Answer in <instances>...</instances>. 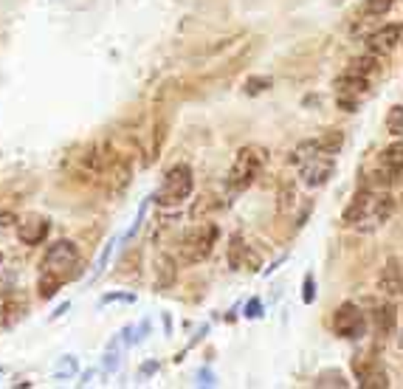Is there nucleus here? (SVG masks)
<instances>
[{"mask_svg": "<svg viewBox=\"0 0 403 389\" xmlns=\"http://www.w3.org/2000/svg\"><path fill=\"white\" fill-rule=\"evenodd\" d=\"M265 161H268V150H265V147H259V144H246V147H240L237 155H234V164H232V169H229V178H226L229 189H232V192L248 189V187L259 178V172H262Z\"/></svg>", "mask_w": 403, "mask_h": 389, "instance_id": "3", "label": "nucleus"}, {"mask_svg": "<svg viewBox=\"0 0 403 389\" xmlns=\"http://www.w3.org/2000/svg\"><path fill=\"white\" fill-rule=\"evenodd\" d=\"M302 299L307 302V305H310L313 299H316V293H313V277H310V274L305 277V296H302Z\"/></svg>", "mask_w": 403, "mask_h": 389, "instance_id": "25", "label": "nucleus"}, {"mask_svg": "<svg viewBox=\"0 0 403 389\" xmlns=\"http://www.w3.org/2000/svg\"><path fill=\"white\" fill-rule=\"evenodd\" d=\"M316 386H338V389H347L350 383L344 381V375L338 370H327V372H319L316 375Z\"/></svg>", "mask_w": 403, "mask_h": 389, "instance_id": "18", "label": "nucleus"}, {"mask_svg": "<svg viewBox=\"0 0 403 389\" xmlns=\"http://www.w3.org/2000/svg\"><path fill=\"white\" fill-rule=\"evenodd\" d=\"M220 229L214 223H198L192 229L184 232L181 243H178V263L184 266H198L212 254V248L217 245Z\"/></svg>", "mask_w": 403, "mask_h": 389, "instance_id": "4", "label": "nucleus"}, {"mask_svg": "<svg viewBox=\"0 0 403 389\" xmlns=\"http://www.w3.org/2000/svg\"><path fill=\"white\" fill-rule=\"evenodd\" d=\"M344 147V133L341 130H327L319 139H310L302 141L291 161L299 166V175L307 187H322L327 184V178L333 175V166H336V153Z\"/></svg>", "mask_w": 403, "mask_h": 389, "instance_id": "1", "label": "nucleus"}, {"mask_svg": "<svg viewBox=\"0 0 403 389\" xmlns=\"http://www.w3.org/2000/svg\"><path fill=\"white\" fill-rule=\"evenodd\" d=\"M155 367H158V364H155V361H150V364H144V370H142V372H144V375H150V372H155Z\"/></svg>", "mask_w": 403, "mask_h": 389, "instance_id": "29", "label": "nucleus"}, {"mask_svg": "<svg viewBox=\"0 0 403 389\" xmlns=\"http://www.w3.org/2000/svg\"><path fill=\"white\" fill-rule=\"evenodd\" d=\"M378 288L386 296H397L400 293V259L397 257L386 259V266H384V271L378 277Z\"/></svg>", "mask_w": 403, "mask_h": 389, "instance_id": "12", "label": "nucleus"}, {"mask_svg": "<svg viewBox=\"0 0 403 389\" xmlns=\"http://www.w3.org/2000/svg\"><path fill=\"white\" fill-rule=\"evenodd\" d=\"M268 88H271V79L268 76H251V79H246V94L248 96H259V94H265Z\"/></svg>", "mask_w": 403, "mask_h": 389, "instance_id": "20", "label": "nucleus"}, {"mask_svg": "<svg viewBox=\"0 0 403 389\" xmlns=\"http://www.w3.org/2000/svg\"><path fill=\"white\" fill-rule=\"evenodd\" d=\"M65 372H68V375H74V372H76V361H74V358H71V356H68V358H65V361H62V370H60V372H57V378H62V375H65Z\"/></svg>", "mask_w": 403, "mask_h": 389, "instance_id": "26", "label": "nucleus"}, {"mask_svg": "<svg viewBox=\"0 0 403 389\" xmlns=\"http://www.w3.org/2000/svg\"><path fill=\"white\" fill-rule=\"evenodd\" d=\"M110 251H113V240H110V243L105 245V251H102V257H99V266H96V274H94V279H96V277H99V274L105 271V266H108V259H110Z\"/></svg>", "mask_w": 403, "mask_h": 389, "instance_id": "23", "label": "nucleus"}, {"mask_svg": "<svg viewBox=\"0 0 403 389\" xmlns=\"http://www.w3.org/2000/svg\"><path fill=\"white\" fill-rule=\"evenodd\" d=\"M370 79L364 76H358V74H350L344 71L338 79H336V102L347 110H355L358 102H361L364 96H370Z\"/></svg>", "mask_w": 403, "mask_h": 389, "instance_id": "8", "label": "nucleus"}, {"mask_svg": "<svg viewBox=\"0 0 403 389\" xmlns=\"http://www.w3.org/2000/svg\"><path fill=\"white\" fill-rule=\"evenodd\" d=\"M395 214V198L389 189H367L361 187L341 214V223L355 232H375Z\"/></svg>", "mask_w": 403, "mask_h": 389, "instance_id": "2", "label": "nucleus"}, {"mask_svg": "<svg viewBox=\"0 0 403 389\" xmlns=\"http://www.w3.org/2000/svg\"><path fill=\"white\" fill-rule=\"evenodd\" d=\"M381 164L386 166V169H392L395 175L400 178L403 175V147H400V141L395 139L384 153H381Z\"/></svg>", "mask_w": 403, "mask_h": 389, "instance_id": "13", "label": "nucleus"}, {"mask_svg": "<svg viewBox=\"0 0 403 389\" xmlns=\"http://www.w3.org/2000/svg\"><path fill=\"white\" fill-rule=\"evenodd\" d=\"M79 251L71 240H57L54 245H49L46 257H42V271L49 274H57L62 282L68 277H76L79 274Z\"/></svg>", "mask_w": 403, "mask_h": 389, "instance_id": "6", "label": "nucleus"}, {"mask_svg": "<svg viewBox=\"0 0 403 389\" xmlns=\"http://www.w3.org/2000/svg\"><path fill=\"white\" fill-rule=\"evenodd\" d=\"M246 319H257V316H262V302L259 299H251L248 305H246V313H243Z\"/></svg>", "mask_w": 403, "mask_h": 389, "instance_id": "22", "label": "nucleus"}, {"mask_svg": "<svg viewBox=\"0 0 403 389\" xmlns=\"http://www.w3.org/2000/svg\"><path fill=\"white\" fill-rule=\"evenodd\" d=\"M395 3H397V0H367L364 9H367V15H372V17H384Z\"/></svg>", "mask_w": 403, "mask_h": 389, "instance_id": "21", "label": "nucleus"}, {"mask_svg": "<svg viewBox=\"0 0 403 389\" xmlns=\"http://www.w3.org/2000/svg\"><path fill=\"white\" fill-rule=\"evenodd\" d=\"M132 299H136V296H130V293H108L102 302L108 305V302H132Z\"/></svg>", "mask_w": 403, "mask_h": 389, "instance_id": "27", "label": "nucleus"}, {"mask_svg": "<svg viewBox=\"0 0 403 389\" xmlns=\"http://www.w3.org/2000/svg\"><path fill=\"white\" fill-rule=\"evenodd\" d=\"M175 266H178V259H172L169 254H158L155 259V274H158V285L166 288L175 282Z\"/></svg>", "mask_w": 403, "mask_h": 389, "instance_id": "14", "label": "nucleus"}, {"mask_svg": "<svg viewBox=\"0 0 403 389\" xmlns=\"http://www.w3.org/2000/svg\"><path fill=\"white\" fill-rule=\"evenodd\" d=\"M60 285H62V279H60L57 274L42 271V279H40V296H42V299H54L57 291H60Z\"/></svg>", "mask_w": 403, "mask_h": 389, "instance_id": "15", "label": "nucleus"}, {"mask_svg": "<svg viewBox=\"0 0 403 389\" xmlns=\"http://www.w3.org/2000/svg\"><path fill=\"white\" fill-rule=\"evenodd\" d=\"M192 187H195L192 169L187 164H175L164 175V181L155 192V200H158V206H178L192 195Z\"/></svg>", "mask_w": 403, "mask_h": 389, "instance_id": "5", "label": "nucleus"}, {"mask_svg": "<svg viewBox=\"0 0 403 389\" xmlns=\"http://www.w3.org/2000/svg\"><path fill=\"white\" fill-rule=\"evenodd\" d=\"M198 378H200V383H206V386H212V383H214V375H212V372H200Z\"/></svg>", "mask_w": 403, "mask_h": 389, "instance_id": "28", "label": "nucleus"}, {"mask_svg": "<svg viewBox=\"0 0 403 389\" xmlns=\"http://www.w3.org/2000/svg\"><path fill=\"white\" fill-rule=\"evenodd\" d=\"M229 266L232 271H257L259 268V254L246 245V240L240 234H234L229 240Z\"/></svg>", "mask_w": 403, "mask_h": 389, "instance_id": "10", "label": "nucleus"}, {"mask_svg": "<svg viewBox=\"0 0 403 389\" xmlns=\"http://www.w3.org/2000/svg\"><path fill=\"white\" fill-rule=\"evenodd\" d=\"M386 130H389L395 139H400V133H403V107H400V105H395V107L389 110V116H386Z\"/></svg>", "mask_w": 403, "mask_h": 389, "instance_id": "19", "label": "nucleus"}, {"mask_svg": "<svg viewBox=\"0 0 403 389\" xmlns=\"http://www.w3.org/2000/svg\"><path fill=\"white\" fill-rule=\"evenodd\" d=\"M397 46H400V23H384L375 34L367 37V49H370V54H378V57L392 54Z\"/></svg>", "mask_w": 403, "mask_h": 389, "instance_id": "9", "label": "nucleus"}, {"mask_svg": "<svg viewBox=\"0 0 403 389\" xmlns=\"http://www.w3.org/2000/svg\"><path fill=\"white\" fill-rule=\"evenodd\" d=\"M49 221L46 218H37V214H31V218H23L20 221V240L26 245H40L42 240H46L49 234Z\"/></svg>", "mask_w": 403, "mask_h": 389, "instance_id": "11", "label": "nucleus"}, {"mask_svg": "<svg viewBox=\"0 0 403 389\" xmlns=\"http://www.w3.org/2000/svg\"><path fill=\"white\" fill-rule=\"evenodd\" d=\"M15 291V277L12 274H0V296Z\"/></svg>", "mask_w": 403, "mask_h": 389, "instance_id": "24", "label": "nucleus"}, {"mask_svg": "<svg viewBox=\"0 0 403 389\" xmlns=\"http://www.w3.org/2000/svg\"><path fill=\"white\" fill-rule=\"evenodd\" d=\"M375 322H378V330H381L384 336H389V333H392V327H395V308H392V305L378 308Z\"/></svg>", "mask_w": 403, "mask_h": 389, "instance_id": "17", "label": "nucleus"}, {"mask_svg": "<svg viewBox=\"0 0 403 389\" xmlns=\"http://www.w3.org/2000/svg\"><path fill=\"white\" fill-rule=\"evenodd\" d=\"M293 206H296V189H293V184H282L280 187V214H288V211H293Z\"/></svg>", "mask_w": 403, "mask_h": 389, "instance_id": "16", "label": "nucleus"}, {"mask_svg": "<svg viewBox=\"0 0 403 389\" xmlns=\"http://www.w3.org/2000/svg\"><path fill=\"white\" fill-rule=\"evenodd\" d=\"M333 330H336V336H341L347 341L361 338L367 333L364 311L358 305H352V302H344V305H338L336 313H333Z\"/></svg>", "mask_w": 403, "mask_h": 389, "instance_id": "7", "label": "nucleus"}]
</instances>
